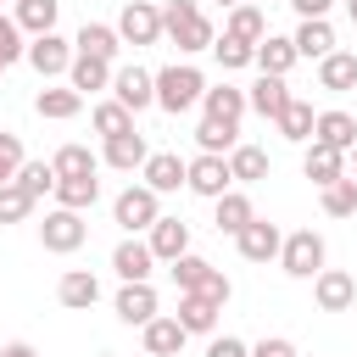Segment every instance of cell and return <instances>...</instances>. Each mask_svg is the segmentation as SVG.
I'll return each mask as SVG.
<instances>
[{
	"instance_id": "cell-1",
	"label": "cell",
	"mask_w": 357,
	"mask_h": 357,
	"mask_svg": "<svg viewBox=\"0 0 357 357\" xmlns=\"http://www.w3.org/2000/svg\"><path fill=\"white\" fill-rule=\"evenodd\" d=\"M162 39H173L184 56H195V50H212L218 45V28L206 22V11L195 0H167L162 6Z\"/></svg>"
},
{
	"instance_id": "cell-2",
	"label": "cell",
	"mask_w": 357,
	"mask_h": 357,
	"mask_svg": "<svg viewBox=\"0 0 357 357\" xmlns=\"http://www.w3.org/2000/svg\"><path fill=\"white\" fill-rule=\"evenodd\" d=\"M201 95H206V78H201V67H190V61H173V67H162L156 73V106L162 112H190V106H201Z\"/></svg>"
},
{
	"instance_id": "cell-3",
	"label": "cell",
	"mask_w": 357,
	"mask_h": 357,
	"mask_svg": "<svg viewBox=\"0 0 357 357\" xmlns=\"http://www.w3.org/2000/svg\"><path fill=\"white\" fill-rule=\"evenodd\" d=\"M279 268H284L290 279H318V273L329 268V245H324V234H318V229H290L284 245H279Z\"/></svg>"
},
{
	"instance_id": "cell-4",
	"label": "cell",
	"mask_w": 357,
	"mask_h": 357,
	"mask_svg": "<svg viewBox=\"0 0 357 357\" xmlns=\"http://www.w3.org/2000/svg\"><path fill=\"white\" fill-rule=\"evenodd\" d=\"M112 218H117V229H128V234H151L156 218H162V195H156L151 184H128V190L112 201Z\"/></svg>"
},
{
	"instance_id": "cell-5",
	"label": "cell",
	"mask_w": 357,
	"mask_h": 357,
	"mask_svg": "<svg viewBox=\"0 0 357 357\" xmlns=\"http://www.w3.org/2000/svg\"><path fill=\"white\" fill-rule=\"evenodd\" d=\"M84 240H89V223H84V212H67V206H50V212H45V223H39V245H45V251H56V257H73Z\"/></svg>"
},
{
	"instance_id": "cell-6",
	"label": "cell",
	"mask_w": 357,
	"mask_h": 357,
	"mask_svg": "<svg viewBox=\"0 0 357 357\" xmlns=\"http://www.w3.org/2000/svg\"><path fill=\"white\" fill-rule=\"evenodd\" d=\"M117 39L123 45H156L162 39V6H151V0H128L123 11H117Z\"/></svg>"
},
{
	"instance_id": "cell-7",
	"label": "cell",
	"mask_w": 357,
	"mask_h": 357,
	"mask_svg": "<svg viewBox=\"0 0 357 357\" xmlns=\"http://www.w3.org/2000/svg\"><path fill=\"white\" fill-rule=\"evenodd\" d=\"M184 190L190 195H201V201H218V195H229L234 190V173H229V156H195L190 162V178H184Z\"/></svg>"
},
{
	"instance_id": "cell-8",
	"label": "cell",
	"mask_w": 357,
	"mask_h": 357,
	"mask_svg": "<svg viewBox=\"0 0 357 357\" xmlns=\"http://www.w3.org/2000/svg\"><path fill=\"white\" fill-rule=\"evenodd\" d=\"M73 39H61V33H39V39H28V67L39 73V78H67V67H73Z\"/></svg>"
},
{
	"instance_id": "cell-9",
	"label": "cell",
	"mask_w": 357,
	"mask_h": 357,
	"mask_svg": "<svg viewBox=\"0 0 357 357\" xmlns=\"http://www.w3.org/2000/svg\"><path fill=\"white\" fill-rule=\"evenodd\" d=\"M234 245H240V257H245V262H279L284 229H279V223H268V218H251V223L234 234Z\"/></svg>"
},
{
	"instance_id": "cell-10",
	"label": "cell",
	"mask_w": 357,
	"mask_h": 357,
	"mask_svg": "<svg viewBox=\"0 0 357 357\" xmlns=\"http://www.w3.org/2000/svg\"><path fill=\"white\" fill-rule=\"evenodd\" d=\"M312 301H318V312H351L357 307V279L346 268H324L312 279Z\"/></svg>"
},
{
	"instance_id": "cell-11",
	"label": "cell",
	"mask_w": 357,
	"mask_h": 357,
	"mask_svg": "<svg viewBox=\"0 0 357 357\" xmlns=\"http://www.w3.org/2000/svg\"><path fill=\"white\" fill-rule=\"evenodd\" d=\"M112 100H123L128 112L156 106V73H145V67H117V73H112Z\"/></svg>"
},
{
	"instance_id": "cell-12",
	"label": "cell",
	"mask_w": 357,
	"mask_h": 357,
	"mask_svg": "<svg viewBox=\"0 0 357 357\" xmlns=\"http://www.w3.org/2000/svg\"><path fill=\"white\" fill-rule=\"evenodd\" d=\"M184 178H190V162H184L178 151H151V162L139 167V184H151L156 195H173V190H184Z\"/></svg>"
},
{
	"instance_id": "cell-13",
	"label": "cell",
	"mask_w": 357,
	"mask_h": 357,
	"mask_svg": "<svg viewBox=\"0 0 357 357\" xmlns=\"http://www.w3.org/2000/svg\"><path fill=\"white\" fill-rule=\"evenodd\" d=\"M151 268H156V251L145 245V240H117V251H112V273L123 279V284H151Z\"/></svg>"
},
{
	"instance_id": "cell-14",
	"label": "cell",
	"mask_w": 357,
	"mask_h": 357,
	"mask_svg": "<svg viewBox=\"0 0 357 357\" xmlns=\"http://www.w3.org/2000/svg\"><path fill=\"white\" fill-rule=\"evenodd\" d=\"M245 112H251V100H245L240 84H206V95H201V117H212V123H234V128H240Z\"/></svg>"
},
{
	"instance_id": "cell-15",
	"label": "cell",
	"mask_w": 357,
	"mask_h": 357,
	"mask_svg": "<svg viewBox=\"0 0 357 357\" xmlns=\"http://www.w3.org/2000/svg\"><path fill=\"white\" fill-rule=\"evenodd\" d=\"M56 301H61L67 312H89V307L100 301V279H95L89 268H67V273L56 279Z\"/></svg>"
},
{
	"instance_id": "cell-16",
	"label": "cell",
	"mask_w": 357,
	"mask_h": 357,
	"mask_svg": "<svg viewBox=\"0 0 357 357\" xmlns=\"http://www.w3.org/2000/svg\"><path fill=\"white\" fill-rule=\"evenodd\" d=\"M112 312H117L123 324L145 329L151 318H162V301H156V290H151V284H123V290H117V301H112Z\"/></svg>"
},
{
	"instance_id": "cell-17",
	"label": "cell",
	"mask_w": 357,
	"mask_h": 357,
	"mask_svg": "<svg viewBox=\"0 0 357 357\" xmlns=\"http://www.w3.org/2000/svg\"><path fill=\"white\" fill-rule=\"evenodd\" d=\"M273 128H279V139H290V145H312V128H318V112H312V100L290 95V106L273 117Z\"/></svg>"
},
{
	"instance_id": "cell-18",
	"label": "cell",
	"mask_w": 357,
	"mask_h": 357,
	"mask_svg": "<svg viewBox=\"0 0 357 357\" xmlns=\"http://www.w3.org/2000/svg\"><path fill=\"white\" fill-rule=\"evenodd\" d=\"M100 162H106V167H117V173H139V167L151 162V145H145V134L134 128V134H117V139H106Z\"/></svg>"
},
{
	"instance_id": "cell-19",
	"label": "cell",
	"mask_w": 357,
	"mask_h": 357,
	"mask_svg": "<svg viewBox=\"0 0 357 357\" xmlns=\"http://www.w3.org/2000/svg\"><path fill=\"white\" fill-rule=\"evenodd\" d=\"M301 173H307L318 190H329L335 178H346V151H329V145H318V139H312V145L301 151Z\"/></svg>"
},
{
	"instance_id": "cell-20",
	"label": "cell",
	"mask_w": 357,
	"mask_h": 357,
	"mask_svg": "<svg viewBox=\"0 0 357 357\" xmlns=\"http://www.w3.org/2000/svg\"><path fill=\"white\" fill-rule=\"evenodd\" d=\"M145 245L156 251V262H178L190 251V223L184 218H156V229L145 234Z\"/></svg>"
},
{
	"instance_id": "cell-21",
	"label": "cell",
	"mask_w": 357,
	"mask_h": 357,
	"mask_svg": "<svg viewBox=\"0 0 357 357\" xmlns=\"http://www.w3.org/2000/svg\"><path fill=\"white\" fill-rule=\"evenodd\" d=\"M139 335H145V357H178V351H184V340H190V335H184V324H178L173 312L151 318Z\"/></svg>"
},
{
	"instance_id": "cell-22",
	"label": "cell",
	"mask_w": 357,
	"mask_h": 357,
	"mask_svg": "<svg viewBox=\"0 0 357 357\" xmlns=\"http://www.w3.org/2000/svg\"><path fill=\"white\" fill-rule=\"evenodd\" d=\"M312 139H318V145H329V151H346V156H351V145H357V117H351V112H340V106H329V112H318Z\"/></svg>"
},
{
	"instance_id": "cell-23",
	"label": "cell",
	"mask_w": 357,
	"mask_h": 357,
	"mask_svg": "<svg viewBox=\"0 0 357 357\" xmlns=\"http://www.w3.org/2000/svg\"><path fill=\"white\" fill-rule=\"evenodd\" d=\"M290 39H296V56H301V61H324V56H335V50H340V45H335V28H329V17H312V22H301Z\"/></svg>"
},
{
	"instance_id": "cell-24",
	"label": "cell",
	"mask_w": 357,
	"mask_h": 357,
	"mask_svg": "<svg viewBox=\"0 0 357 357\" xmlns=\"http://www.w3.org/2000/svg\"><path fill=\"white\" fill-rule=\"evenodd\" d=\"M112 61H100V56H73V67H67V84L78 89V95H100V89H112Z\"/></svg>"
},
{
	"instance_id": "cell-25",
	"label": "cell",
	"mask_w": 357,
	"mask_h": 357,
	"mask_svg": "<svg viewBox=\"0 0 357 357\" xmlns=\"http://www.w3.org/2000/svg\"><path fill=\"white\" fill-rule=\"evenodd\" d=\"M33 112H39V117H50V123H67V117H78V112H84V95H78L73 84H56V89L45 84V89L33 95Z\"/></svg>"
},
{
	"instance_id": "cell-26",
	"label": "cell",
	"mask_w": 357,
	"mask_h": 357,
	"mask_svg": "<svg viewBox=\"0 0 357 357\" xmlns=\"http://www.w3.org/2000/svg\"><path fill=\"white\" fill-rule=\"evenodd\" d=\"M318 89H329V95H351V89H357V56H351V50L324 56V61H318Z\"/></svg>"
},
{
	"instance_id": "cell-27",
	"label": "cell",
	"mask_w": 357,
	"mask_h": 357,
	"mask_svg": "<svg viewBox=\"0 0 357 357\" xmlns=\"http://www.w3.org/2000/svg\"><path fill=\"white\" fill-rule=\"evenodd\" d=\"M73 50H78V56H100V61H117L123 39H117V28H112V22H84V28H78V39H73Z\"/></svg>"
},
{
	"instance_id": "cell-28",
	"label": "cell",
	"mask_w": 357,
	"mask_h": 357,
	"mask_svg": "<svg viewBox=\"0 0 357 357\" xmlns=\"http://www.w3.org/2000/svg\"><path fill=\"white\" fill-rule=\"evenodd\" d=\"M296 61H301V56H296V39H284V33H268V39L257 45V73H268V78H284Z\"/></svg>"
},
{
	"instance_id": "cell-29",
	"label": "cell",
	"mask_w": 357,
	"mask_h": 357,
	"mask_svg": "<svg viewBox=\"0 0 357 357\" xmlns=\"http://www.w3.org/2000/svg\"><path fill=\"white\" fill-rule=\"evenodd\" d=\"M245 100H251V112H257V117H268V123H273V117L290 106V89H284V78H268V73H257V84L245 89Z\"/></svg>"
},
{
	"instance_id": "cell-30",
	"label": "cell",
	"mask_w": 357,
	"mask_h": 357,
	"mask_svg": "<svg viewBox=\"0 0 357 357\" xmlns=\"http://www.w3.org/2000/svg\"><path fill=\"white\" fill-rule=\"evenodd\" d=\"M229 173H234V190H240V184H262L273 173V162H268L262 145H234L229 151Z\"/></svg>"
},
{
	"instance_id": "cell-31",
	"label": "cell",
	"mask_w": 357,
	"mask_h": 357,
	"mask_svg": "<svg viewBox=\"0 0 357 357\" xmlns=\"http://www.w3.org/2000/svg\"><path fill=\"white\" fill-rule=\"evenodd\" d=\"M17 28L28 33V39H39V33H56V17H61V0H17Z\"/></svg>"
},
{
	"instance_id": "cell-32",
	"label": "cell",
	"mask_w": 357,
	"mask_h": 357,
	"mask_svg": "<svg viewBox=\"0 0 357 357\" xmlns=\"http://www.w3.org/2000/svg\"><path fill=\"white\" fill-rule=\"evenodd\" d=\"M212 206H218V218H212V223H218V234H240V229L257 218V206H251V195H245V190H229V195H218Z\"/></svg>"
},
{
	"instance_id": "cell-33",
	"label": "cell",
	"mask_w": 357,
	"mask_h": 357,
	"mask_svg": "<svg viewBox=\"0 0 357 357\" xmlns=\"http://www.w3.org/2000/svg\"><path fill=\"white\" fill-rule=\"evenodd\" d=\"M167 273H173V284H178V296H201L206 290V279L218 273L206 257H195V251H184L178 262H167Z\"/></svg>"
},
{
	"instance_id": "cell-34",
	"label": "cell",
	"mask_w": 357,
	"mask_h": 357,
	"mask_svg": "<svg viewBox=\"0 0 357 357\" xmlns=\"http://www.w3.org/2000/svg\"><path fill=\"white\" fill-rule=\"evenodd\" d=\"M223 33H229V39H240V45H262V39H268V17H262V6H251V0H245V6H234Z\"/></svg>"
},
{
	"instance_id": "cell-35",
	"label": "cell",
	"mask_w": 357,
	"mask_h": 357,
	"mask_svg": "<svg viewBox=\"0 0 357 357\" xmlns=\"http://www.w3.org/2000/svg\"><path fill=\"white\" fill-rule=\"evenodd\" d=\"M100 201V178L89 173V178H56V206H67V212H89Z\"/></svg>"
},
{
	"instance_id": "cell-36",
	"label": "cell",
	"mask_w": 357,
	"mask_h": 357,
	"mask_svg": "<svg viewBox=\"0 0 357 357\" xmlns=\"http://www.w3.org/2000/svg\"><path fill=\"white\" fill-rule=\"evenodd\" d=\"M173 318L184 324V335H212L218 329V307L206 296H178V312Z\"/></svg>"
},
{
	"instance_id": "cell-37",
	"label": "cell",
	"mask_w": 357,
	"mask_h": 357,
	"mask_svg": "<svg viewBox=\"0 0 357 357\" xmlns=\"http://www.w3.org/2000/svg\"><path fill=\"white\" fill-rule=\"evenodd\" d=\"M50 167H56V178H89V173L100 167V156H95L89 145H61V151L50 156Z\"/></svg>"
},
{
	"instance_id": "cell-38",
	"label": "cell",
	"mask_w": 357,
	"mask_h": 357,
	"mask_svg": "<svg viewBox=\"0 0 357 357\" xmlns=\"http://www.w3.org/2000/svg\"><path fill=\"white\" fill-rule=\"evenodd\" d=\"M89 123H95V134H100V139H117V134H134V112H128L123 100H100Z\"/></svg>"
},
{
	"instance_id": "cell-39",
	"label": "cell",
	"mask_w": 357,
	"mask_h": 357,
	"mask_svg": "<svg viewBox=\"0 0 357 357\" xmlns=\"http://www.w3.org/2000/svg\"><path fill=\"white\" fill-rule=\"evenodd\" d=\"M195 145H201L206 156H229V151L240 145V128H234V123H212V117H201V128H195Z\"/></svg>"
},
{
	"instance_id": "cell-40",
	"label": "cell",
	"mask_w": 357,
	"mask_h": 357,
	"mask_svg": "<svg viewBox=\"0 0 357 357\" xmlns=\"http://www.w3.org/2000/svg\"><path fill=\"white\" fill-rule=\"evenodd\" d=\"M324 201V218H351L357 212V178H335L329 190H318Z\"/></svg>"
},
{
	"instance_id": "cell-41",
	"label": "cell",
	"mask_w": 357,
	"mask_h": 357,
	"mask_svg": "<svg viewBox=\"0 0 357 357\" xmlns=\"http://www.w3.org/2000/svg\"><path fill=\"white\" fill-rule=\"evenodd\" d=\"M33 206H39V201H33L22 184H0V223H28Z\"/></svg>"
},
{
	"instance_id": "cell-42",
	"label": "cell",
	"mask_w": 357,
	"mask_h": 357,
	"mask_svg": "<svg viewBox=\"0 0 357 357\" xmlns=\"http://www.w3.org/2000/svg\"><path fill=\"white\" fill-rule=\"evenodd\" d=\"M212 56H218V67H223V73H240V67H257V45H240V39H229V33H223V39L212 45Z\"/></svg>"
},
{
	"instance_id": "cell-43",
	"label": "cell",
	"mask_w": 357,
	"mask_h": 357,
	"mask_svg": "<svg viewBox=\"0 0 357 357\" xmlns=\"http://www.w3.org/2000/svg\"><path fill=\"white\" fill-rule=\"evenodd\" d=\"M17 184H22L33 201H39V195H56V167H50V162H22Z\"/></svg>"
},
{
	"instance_id": "cell-44",
	"label": "cell",
	"mask_w": 357,
	"mask_h": 357,
	"mask_svg": "<svg viewBox=\"0 0 357 357\" xmlns=\"http://www.w3.org/2000/svg\"><path fill=\"white\" fill-rule=\"evenodd\" d=\"M28 61V33L17 28V17H0V67Z\"/></svg>"
},
{
	"instance_id": "cell-45",
	"label": "cell",
	"mask_w": 357,
	"mask_h": 357,
	"mask_svg": "<svg viewBox=\"0 0 357 357\" xmlns=\"http://www.w3.org/2000/svg\"><path fill=\"white\" fill-rule=\"evenodd\" d=\"M22 134H11V128H0V184H17V173H22Z\"/></svg>"
},
{
	"instance_id": "cell-46",
	"label": "cell",
	"mask_w": 357,
	"mask_h": 357,
	"mask_svg": "<svg viewBox=\"0 0 357 357\" xmlns=\"http://www.w3.org/2000/svg\"><path fill=\"white\" fill-rule=\"evenodd\" d=\"M201 296H206V301H212V307H218V312H223V307H229V296H234V284H229V273H212V279H206V290H201Z\"/></svg>"
},
{
	"instance_id": "cell-47",
	"label": "cell",
	"mask_w": 357,
	"mask_h": 357,
	"mask_svg": "<svg viewBox=\"0 0 357 357\" xmlns=\"http://www.w3.org/2000/svg\"><path fill=\"white\" fill-rule=\"evenodd\" d=\"M251 357H301V351H296L284 335H268V340H257V346H251Z\"/></svg>"
},
{
	"instance_id": "cell-48",
	"label": "cell",
	"mask_w": 357,
	"mask_h": 357,
	"mask_svg": "<svg viewBox=\"0 0 357 357\" xmlns=\"http://www.w3.org/2000/svg\"><path fill=\"white\" fill-rule=\"evenodd\" d=\"M206 357H251V346H245V340H234V335H212Z\"/></svg>"
},
{
	"instance_id": "cell-49",
	"label": "cell",
	"mask_w": 357,
	"mask_h": 357,
	"mask_svg": "<svg viewBox=\"0 0 357 357\" xmlns=\"http://www.w3.org/2000/svg\"><path fill=\"white\" fill-rule=\"evenodd\" d=\"M284 6H296V17H301V22H312V17H329V6H335V0H284Z\"/></svg>"
},
{
	"instance_id": "cell-50",
	"label": "cell",
	"mask_w": 357,
	"mask_h": 357,
	"mask_svg": "<svg viewBox=\"0 0 357 357\" xmlns=\"http://www.w3.org/2000/svg\"><path fill=\"white\" fill-rule=\"evenodd\" d=\"M0 357H39V351H33L28 340H6V346H0Z\"/></svg>"
},
{
	"instance_id": "cell-51",
	"label": "cell",
	"mask_w": 357,
	"mask_h": 357,
	"mask_svg": "<svg viewBox=\"0 0 357 357\" xmlns=\"http://www.w3.org/2000/svg\"><path fill=\"white\" fill-rule=\"evenodd\" d=\"M346 17H351V28H357V0H346Z\"/></svg>"
},
{
	"instance_id": "cell-52",
	"label": "cell",
	"mask_w": 357,
	"mask_h": 357,
	"mask_svg": "<svg viewBox=\"0 0 357 357\" xmlns=\"http://www.w3.org/2000/svg\"><path fill=\"white\" fill-rule=\"evenodd\" d=\"M223 6H229V11H234V6H245V0H223Z\"/></svg>"
},
{
	"instance_id": "cell-53",
	"label": "cell",
	"mask_w": 357,
	"mask_h": 357,
	"mask_svg": "<svg viewBox=\"0 0 357 357\" xmlns=\"http://www.w3.org/2000/svg\"><path fill=\"white\" fill-rule=\"evenodd\" d=\"M351 167H357V145H351Z\"/></svg>"
},
{
	"instance_id": "cell-54",
	"label": "cell",
	"mask_w": 357,
	"mask_h": 357,
	"mask_svg": "<svg viewBox=\"0 0 357 357\" xmlns=\"http://www.w3.org/2000/svg\"><path fill=\"white\" fill-rule=\"evenodd\" d=\"M0 78H6V67H0Z\"/></svg>"
},
{
	"instance_id": "cell-55",
	"label": "cell",
	"mask_w": 357,
	"mask_h": 357,
	"mask_svg": "<svg viewBox=\"0 0 357 357\" xmlns=\"http://www.w3.org/2000/svg\"><path fill=\"white\" fill-rule=\"evenodd\" d=\"M268 6H273V0H268Z\"/></svg>"
},
{
	"instance_id": "cell-56",
	"label": "cell",
	"mask_w": 357,
	"mask_h": 357,
	"mask_svg": "<svg viewBox=\"0 0 357 357\" xmlns=\"http://www.w3.org/2000/svg\"><path fill=\"white\" fill-rule=\"evenodd\" d=\"M11 6H17V0H11Z\"/></svg>"
}]
</instances>
